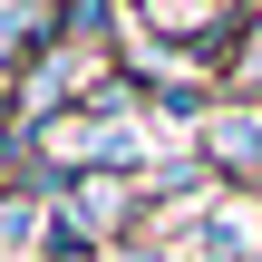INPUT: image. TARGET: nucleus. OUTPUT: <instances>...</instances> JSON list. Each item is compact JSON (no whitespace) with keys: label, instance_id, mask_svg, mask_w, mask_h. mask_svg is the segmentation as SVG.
Instances as JSON below:
<instances>
[{"label":"nucleus","instance_id":"nucleus-1","mask_svg":"<svg viewBox=\"0 0 262 262\" xmlns=\"http://www.w3.org/2000/svg\"><path fill=\"white\" fill-rule=\"evenodd\" d=\"M214 156H233V165H262V117H224V126H214Z\"/></svg>","mask_w":262,"mask_h":262}]
</instances>
